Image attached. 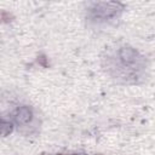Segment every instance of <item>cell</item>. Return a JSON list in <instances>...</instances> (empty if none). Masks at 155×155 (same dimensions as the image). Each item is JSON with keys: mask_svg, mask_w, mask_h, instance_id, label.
<instances>
[{"mask_svg": "<svg viewBox=\"0 0 155 155\" xmlns=\"http://www.w3.org/2000/svg\"><path fill=\"white\" fill-rule=\"evenodd\" d=\"M115 62L113 68L116 69V74H120L122 78H138L140 70L144 68L143 57L139 53L131 48V47H122L119 48L113 57Z\"/></svg>", "mask_w": 155, "mask_h": 155, "instance_id": "cell-1", "label": "cell"}, {"mask_svg": "<svg viewBox=\"0 0 155 155\" xmlns=\"http://www.w3.org/2000/svg\"><path fill=\"white\" fill-rule=\"evenodd\" d=\"M122 11L119 2H93L88 7V16L93 21H108L116 17Z\"/></svg>", "mask_w": 155, "mask_h": 155, "instance_id": "cell-2", "label": "cell"}, {"mask_svg": "<svg viewBox=\"0 0 155 155\" xmlns=\"http://www.w3.org/2000/svg\"><path fill=\"white\" fill-rule=\"evenodd\" d=\"M13 117L17 124H28L33 119V113L28 107H18L13 113Z\"/></svg>", "mask_w": 155, "mask_h": 155, "instance_id": "cell-3", "label": "cell"}, {"mask_svg": "<svg viewBox=\"0 0 155 155\" xmlns=\"http://www.w3.org/2000/svg\"><path fill=\"white\" fill-rule=\"evenodd\" d=\"M12 131V124L7 120H0V134L6 136Z\"/></svg>", "mask_w": 155, "mask_h": 155, "instance_id": "cell-4", "label": "cell"}, {"mask_svg": "<svg viewBox=\"0 0 155 155\" xmlns=\"http://www.w3.org/2000/svg\"><path fill=\"white\" fill-rule=\"evenodd\" d=\"M58 155H88V154H82V153H69V154H58Z\"/></svg>", "mask_w": 155, "mask_h": 155, "instance_id": "cell-5", "label": "cell"}]
</instances>
